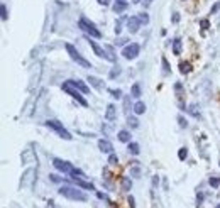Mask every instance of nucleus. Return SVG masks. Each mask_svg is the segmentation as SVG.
I'll use <instances>...</instances> for the list:
<instances>
[{
    "label": "nucleus",
    "mask_w": 220,
    "mask_h": 208,
    "mask_svg": "<svg viewBox=\"0 0 220 208\" xmlns=\"http://www.w3.org/2000/svg\"><path fill=\"white\" fill-rule=\"evenodd\" d=\"M139 2H142V0H134V3H139Z\"/></svg>",
    "instance_id": "nucleus-46"
},
{
    "label": "nucleus",
    "mask_w": 220,
    "mask_h": 208,
    "mask_svg": "<svg viewBox=\"0 0 220 208\" xmlns=\"http://www.w3.org/2000/svg\"><path fill=\"white\" fill-rule=\"evenodd\" d=\"M178 122H179V127H183V129L188 127V122L183 119V115H179V117H178Z\"/></svg>",
    "instance_id": "nucleus-33"
},
{
    "label": "nucleus",
    "mask_w": 220,
    "mask_h": 208,
    "mask_svg": "<svg viewBox=\"0 0 220 208\" xmlns=\"http://www.w3.org/2000/svg\"><path fill=\"white\" fill-rule=\"evenodd\" d=\"M120 188H122V191H131L132 181H131L129 178H122V179H120Z\"/></svg>",
    "instance_id": "nucleus-16"
},
{
    "label": "nucleus",
    "mask_w": 220,
    "mask_h": 208,
    "mask_svg": "<svg viewBox=\"0 0 220 208\" xmlns=\"http://www.w3.org/2000/svg\"><path fill=\"white\" fill-rule=\"evenodd\" d=\"M66 51H68V54L71 56V59L73 61H76L78 64H80V66H83V68H92V64H90V61H86L85 58H83V56L80 54V53L76 51V49H75V46H71V44H66Z\"/></svg>",
    "instance_id": "nucleus-4"
},
{
    "label": "nucleus",
    "mask_w": 220,
    "mask_h": 208,
    "mask_svg": "<svg viewBox=\"0 0 220 208\" xmlns=\"http://www.w3.org/2000/svg\"><path fill=\"white\" fill-rule=\"evenodd\" d=\"M139 51H140V48H139V44H129V46H125L124 49H122V56H124L125 59H136L139 56Z\"/></svg>",
    "instance_id": "nucleus-6"
},
{
    "label": "nucleus",
    "mask_w": 220,
    "mask_h": 208,
    "mask_svg": "<svg viewBox=\"0 0 220 208\" xmlns=\"http://www.w3.org/2000/svg\"><path fill=\"white\" fill-rule=\"evenodd\" d=\"M208 183H210L212 188H218L220 186V178L218 176H212L210 179H208Z\"/></svg>",
    "instance_id": "nucleus-24"
},
{
    "label": "nucleus",
    "mask_w": 220,
    "mask_h": 208,
    "mask_svg": "<svg viewBox=\"0 0 220 208\" xmlns=\"http://www.w3.org/2000/svg\"><path fill=\"white\" fill-rule=\"evenodd\" d=\"M127 151L131 154H134V156H137L139 154V151H140V147H139V144L137 142H129V147H127Z\"/></svg>",
    "instance_id": "nucleus-19"
},
{
    "label": "nucleus",
    "mask_w": 220,
    "mask_h": 208,
    "mask_svg": "<svg viewBox=\"0 0 220 208\" xmlns=\"http://www.w3.org/2000/svg\"><path fill=\"white\" fill-rule=\"evenodd\" d=\"M49 179H51V181H54V183H58V181H61L59 178L56 176V174H49Z\"/></svg>",
    "instance_id": "nucleus-38"
},
{
    "label": "nucleus",
    "mask_w": 220,
    "mask_h": 208,
    "mask_svg": "<svg viewBox=\"0 0 220 208\" xmlns=\"http://www.w3.org/2000/svg\"><path fill=\"white\" fill-rule=\"evenodd\" d=\"M140 27V20L137 19V17H131V19H127V29L131 34H136V32L139 31Z\"/></svg>",
    "instance_id": "nucleus-8"
},
{
    "label": "nucleus",
    "mask_w": 220,
    "mask_h": 208,
    "mask_svg": "<svg viewBox=\"0 0 220 208\" xmlns=\"http://www.w3.org/2000/svg\"><path fill=\"white\" fill-rule=\"evenodd\" d=\"M129 107H131V96H124V108H125V113H129Z\"/></svg>",
    "instance_id": "nucleus-30"
},
{
    "label": "nucleus",
    "mask_w": 220,
    "mask_h": 208,
    "mask_svg": "<svg viewBox=\"0 0 220 208\" xmlns=\"http://www.w3.org/2000/svg\"><path fill=\"white\" fill-rule=\"evenodd\" d=\"M86 81H88V83L92 85L93 88H97V90H102V88H103V81L98 80V78H95V76H90V74H88Z\"/></svg>",
    "instance_id": "nucleus-13"
},
{
    "label": "nucleus",
    "mask_w": 220,
    "mask_h": 208,
    "mask_svg": "<svg viewBox=\"0 0 220 208\" xmlns=\"http://www.w3.org/2000/svg\"><path fill=\"white\" fill-rule=\"evenodd\" d=\"M117 2H125V0H117Z\"/></svg>",
    "instance_id": "nucleus-47"
},
{
    "label": "nucleus",
    "mask_w": 220,
    "mask_h": 208,
    "mask_svg": "<svg viewBox=\"0 0 220 208\" xmlns=\"http://www.w3.org/2000/svg\"><path fill=\"white\" fill-rule=\"evenodd\" d=\"M137 19L140 20V24H144V26H146V24H149V15H147V12H140L139 15H137Z\"/></svg>",
    "instance_id": "nucleus-22"
},
{
    "label": "nucleus",
    "mask_w": 220,
    "mask_h": 208,
    "mask_svg": "<svg viewBox=\"0 0 220 208\" xmlns=\"http://www.w3.org/2000/svg\"><path fill=\"white\" fill-rule=\"evenodd\" d=\"M157 183H159V176H154V178H153V185L157 186Z\"/></svg>",
    "instance_id": "nucleus-43"
},
{
    "label": "nucleus",
    "mask_w": 220,
    "mask_h": 208,
    "mask_svg": "<svg viewBox=\"0 0 220 208\" xmlns=\"http://www.w3.org/2000/svg\"><path fill=\"white\" fill-rule=\"evenodd\" d=\"M131 176H134V178H140V168H139V166L131 168Z\"/></svg>",
    "instance_id": "nucleus-28"
},
{
    "label": "nucleus",
    "mask_w": 220,
    "mask_h": 208,
    "mask_svg": "<svg viewBox=\"0 0 220 208\" xmlns=\"http://www.w3.org/2000/svg\"><path fill=\"white\" fill-rule=\"evenodd\" d=\"M78 27H80L86 36H90V37H97V39L102 37V32L97 29V26L93 22H90L88 19H85V17H81V19L78 20Z\"/></svg>",
    "instance_id": "nucleus-2"
},
{
    "label": "nucleus",
    "mask_w": 220,
    "mask_h": 208,
    "mask_svg": "<svg viewBox=\"0 0 220 208\" xmlns=\"http://www.w3.org/2000/svg\"><path fill=\"white\" fill-rule=\"evenodd\" d=\"M218 10H220V2H215L214 5H212V9H210V14L214 15V14H217Z\"/></svg>",
    "instance_id": "nucleus-31"
},
{
    "label": "nucleus",
    "mask_w": 220,
    "mask_h": 208,
    "mask_svg": "<svg viewBox=\"0 0 220 208\" xmlns=\"http://www.w3.org/2000/svg\"><path fill=\"white\" fill-rule=\"evenodd\" d=\"M161 63H163V70H164V74H169V71H171V68H169V64H168V59H166V58H161Z\"/></svg>",
    "instance_id": "nucleus-27"
},
{
    "label": "nucleus",
    "mask_w": 220,
    "mask_h": 208,
    "mask_svg": "<svg viewBox=\"0 0 220 208\" xmlns=\"http://www.w3.org/2000/svg\"><path fill=\"white\" fill-rule=\"evenodd\" d=\"M178 157H179V161H185L186 157H188V149L186 147H181L178 151Z\"/></svg>",
    "instance_id": "nucleus-26"
},
{
    "label": "nucleus",
    "mask_w": 220,
    "mask_h": 208,
    "mask_svg": "<svg viewBox=\"0 0 220 208\" xmlns=\"http://www.w3.org/2000/svg\"><path fill=\"white\" fill-rule=\"evenodd\" d=\"M129 205H131V208H136V205H134V198H132V196H129Z\"/></svg>",
    "instance_id": "nucleus-41"
},
{
    "label": "nucleus",
    "mask_w": 220,
    "mask_h": 208,
    "mask_svg": "<svg viewBox=\"0 0 220 208\" xmlns=\"http://www.w3.org/2000/svg\"><path fill=\"white\" fill-rule=\"evenodd\" d=\"M98 3H100V5H103V3H105V0H98Z\"/></svg>",
    "instance_id": "nucleus-45"
},
{
    "label": "nucleus",
    "mask_w": 220,
    "mask_h": 208,
    "mask_svg": "<svg viewBox=\"0 0 220 208\" xmlns=\"http://www.w3.org/2000/svg\"><path fill=\"white\" fill-rule=\"evenodd\" d=\"M53 166L56 168L58 171H61V173H64V174H71L73 173V169L75 168L71 166L70 163H68V161H63V159H53Z\"/></svg>",
    "instance_id": "nucleus-7"
},
{
    "label": "nucleus",
    "mask_w": 220,
    "mask_h": 208,
    "mask_svg": "<svg viewBox=\"0 0 220 208\" xmlns=\"http://www.w3.org/2000/svg\"><path fill=\"white\" fill-rule=\"evenodd\" d=\"M175 90H176V93H178V96H181V93H183V87H181V83H176V85H175Z\"/></svg>",
    "instance_id": "nucleus-36"
},
{
    "label": "nucleus",
    "mask_w": 220,
    "mask_h": 208,
    "mask_svg": "<svg viewBox=\"0 0 220 208\" xmlns=\"http://www.w3.org/2000/svg\"><path fill=\"white\" fill-rule=\"evenodd\" d=\"M173 54L175 56L181 54V41H179V39H175V41H173Z\"/></svg>",
    "instance_id": "nucleus-18"
},
{
    "label": "nucleus",
    "mask_w": 220,
    "mask_h": 208,
    "mask_svg": "<svg viewBox=\"0 0 220 208\" xmlns=\"http://www.w3.org/2000/svg\"><path fill=\"white\" fill-rule=\"evenodd\" d=\"M201 202H203V195L200 193V195L196 196V205H201Z\"/></svg>",
    "instance_id": "nucleus-39"
},
{
    "label": "nucleus",
    "mask_w": 220,
    "mask_h": 208,
    "mask_svg": "<svg viewBox=\"0 0 220 208\" xmlns=\"http://www.w3.org/2000/svg\"><path fill=\"white\" fill-rule=\"evenodd\" d=\"M117 163H119V157L115 156V154H110V157H109V164H112V166H115Z\"/></svg>",
    "instance_id": "nucleus-32"
},
{
    "label": "nucleus",
    "mask_w": 220,
    "mask_h": 208,
    "mask_svg": "<svg viewBox=\"0 0 220 208\" xmlns=\"http://www.w3.org/2000/svg\"><path fill=\"white\" fill-rule=\"evenodd\" d=\"M200 26L203 27V29H208V20H201V22H200Z\"/></svg>",
    "instance_id": "nucleus-40"
},
{
    "label": "nucleus",
    "mask_w": 220,
    "mask_h": 208,
    "mask_svg": "<svg viewBox=\"0 0 220 208\" xmlns=\"http://www.w3.org/2000/svg\"><path fill=\"white\" fill-rule=\"evenodd\" d=\"M217 208H220V205H218V206H217Z\"/></svg>",
    "instance_id": "nucleus-48"
},
{
    "label": "nucleus",
    "mask_w": 220,
    "mask_h": 208,
    "mask_svg": "<svg viewBox=\"0 0 220 208\" xmlns=\"http://www.w3.org/2000/svg\"><path fill=\"white\" fill-rule=\"evenodd\" d=\"M173 22H175V24H178V22H179V14H178V12L173 14Z\"/></svg>",
    "instance_id": "nucleus-37"
},
{
    "label": "nucleus",
    "mask_w": 220,
    "mask_h": 208,
    "mask_svg": "<svg viewBox=\"0 0 220 208\" xmlns=\"http://www.w3.org/2000/svg\"><path fill=\"white\" fill-rule=\"evenodd\" d=\"M125 42H127V39H119L115 44H117V46H122V44H125Z\"/></svg>",
    "instance_id": "nucleus-42"
},
{
    "label": "nucleus",
    "mask_w": 220,
    "mask_h": 208,
    "mask_svg": "<svg viewBox=\"0 0 220 208\" xmlns=\"http://www.w3.org/2000/svg\"><path fill=\"white\" fill-rule=\"evenodd\" d=\"M110 95L114 96V98H120V96H122V91H120V90H110Z\"/></svg>",
    "instance_id": "nucleus-34"
},
{
    "label": "nucleus",
    "mask_w": 220,
    "mask_h": 208,
    "mask_svg": "<svg viewBox=\"0 0 220 208\" xmlns=\"http://www.w3.org/2000/svg\"><path fill=\"white\" fill-rule=\"evenodd\" d=\"M0 12H2V20H7V19H9V14H7L5 3H2V5H0Z\"/></svg>",
    "instance_id": "nucleus-29"
},
{
    "label": "nucleus",
    "mask_w": 220,
    "mask_h": 208,
    "mask_svg": "<svg viewBox=\"0 0 220 208\" xmlns=\"http://www.w3.org/2000/svg\"><path fill=\"white\" fill-rule=\"evenodd\" d=\"M151 2H153V0H142V3H144L146 7H147V5H151Z\"/></svg>",
    "instance_id": "nucleus-44"
},
{
    "label": "nucleus",
    "mask_w": 220,
    "mask_h": 208,
    "mask_svg": "<svg viewBox=\"0 0 220 208\" xmlns=\"http://www.w3.org/2000/svg\"><path fill=\"white\" fill-rule=\"evenodd\" d=\"M46 127L54 129L58 134H59V137H61V139H64V141H71V139H73V137H71L70 132H68L66 129L63 127V124H59L58 120H48V122H46Z\"/></svg>",
    "instance_id": "nucleus-5"
},
{
    "label": "nucleus",
    "mask_w": 220,
    "mask_h": 208,
    "mask_svg": "<svg viewBox=\"0 0 220 208\" xmlns=\"http://www.w3.org/2000/svg\"><path fill=\"white\" fill-rule=\"evenodd\" d=\"M127 124H129V127H132V129H137L139 127V122L136 117H127Z\"/></svg>",
    "instance_id": "nucleus-25"
},
{
    "label": "nucleus",
    "mask_w": 220,
    "mask_h": 208,
    "mask_svg": "<svg viewBox=\"0 0 220 208\" xmlns=\"http://www.w3.org/2000/svg\"><path fill=\"white\" fill-rule=\"evenodd\" d=\"M98 149L102 151V152H105V154L114 152V146H112V142L107 141V139H100L98 141Z\"/></svg>",
    "instance_id": "nucleus-9"
},
{
    "label": "nucleus",
    "mask_w": 220,
    "mask_h": 208,
    "mask_svg": "<svg viewBox=\"0 0 220 208\" xmlns=\"http://www.w3.org/2000/svg\"><path fill=\"white\" fill-rule=\"evenodd\" d=\"M105 119L107 120H110V122H114V120H117V108H115V105H110L107 107V112H105Z\"/></svg>",
    "instance_id": "nucleus-11"
},
{
    "label": "nucleus",
    "mask_w": 220,
    "mask_h": 208,
    "mask_svg": "<svg viewBox=\"0 0 220 208\" xmlns=\"http://www.w3.org/2000/svg\"><path fill=\"white\" fill-rule=\"evenodd\" d=\"M132 110H134L136 115H142V113L146 112V103L144 102H136V105L132 107Z\"/></svg>",
    "instance_id": "nucleus-14"
},
{
    "label": "nucleus",
    "mask_w": 220,
    "mask_h": 208,
    "mask_svg": "<svg viewBox=\"0 0 220 208\" xmlns=\"http://www.w3.org/2000/svg\"><path fill=\"white\" fill-rule=\"evenodd\" d=\"M59 195L68 198V200H75V202H86V200H88V196H86L85 193L80 191L78 188H73V186H61Z\"/></svg>",
    "instance_id": "nucleus-1"
},
{
    "label": "nucleus",
    "mask_w": 220,
    "mask_h": 208,
    "mask_svg": "<svg viewBox=\"0 0 220 208\" xmlns=\"http://www.w3.org/2000/svg\"><path fill=\"white\" fill-rule=\"evenodd\" d=\"M179 71H181L183 74L190 73V71H192V64L190 63H179Z\"/></svg>",
    "instance_id": "nucleus-21"
},
{
    "label": "nucleus",
    "mask_w": 220,
    "mask_h": 208,
    "mask_svg": "<svg viewBox=\"0 0 220 208\" xmlns=\"http://www.w3.org/2000/svg\"><path fill=\"white\" fill-rule=\"evenodd\" d=\"M70 83L73 85L75 88H78V90H80L81 93H88V91H90V88L85 85V81H83V80H70Z\"/></svg>",
    "instance_id": "nucleus-12"
},
{
    "label": "nucleus",
    "mask_w": 220,
    "mask_h": 208,
    "mask_svg": "<svg viewBox=\"0 0 220 208\" xmlns=\"http://www.w3.org/2000/svg\"><path fill=\"white\" fill-rule=\"evenodd\" d=\"M61 88H63V91H66L70 96H73V98L76 100V102L80 103L81 107H88V102H86V100L81 96V91H80L78 88H75L73 85L70 83V80H68V81H64V83L61 85Z\"/></svg>",
    "instance_id": "nucleus-3"
},
{
    "label": "nucleus",
    "mask_w": 220,
    "mask_h": 208,
    "mask_svg": "<svg viewBox=\"0 0 220 208\" xmlns=\"http://www.w3.org/2000/svg\"><path fill=\"white\" fill-rule=\"evenodd\" d=\"M190 113H192L193 117H200V113L196 112V105H192V107H190Z\"/></svg>",
    "instance_id": "nucleus-35"
},
{
    "label": "nucleus",
    "mask_w": 220,
    "mask_h": 208,
    "mask_svg": "<svg viewBox=\"0 0 220 208\" xmlns=\"http://www.w3.org/2000/svg\"><path fill=\"white\" fill-rule=\"evenodd\" d=\"M127 7H129V3H127V2H115L112 9H114V12H115V14H120V12H124V10L127 9Z\"/></svg>",
    "instance_id": "nucleus-15"
},
{
    "label": "nucleus",
    "mask_w": 220,
    "mask_h": 208,
    "mask_svg": "<svg viewBox=\"0 0 220 208\" xmlns=\"http://www.w3.org/2000/svg\"><path fill=\"white\" fill-rule=\"evenodd\" d=\"M117 137H119V141H120V142H131V132L120 130V132L117 134Z\"/></svg>",
    "instance_id": "nucleus-17"
},
{
    "label": "nucleus",
    "mask_w": 220,
    "mask_h": 208,
    "mask_svg": "<svg viewBox=\"0 0 220 208\" xmlns=\"http://www.w3.org/2000/svg\"><path fill=\"white\" fill-rule=\"evenodd\" d=\"M131 96H134V98H139L140 96V85L139 83H134L131 88Z\"/></svg>",
    "instance_id": "nucleus-20"
},
{
    "label": "nucleus",
    "mask_w": 220,
    "mask_h": 208,
    "mask_svg": "<svg viewBox=\"0 0 220 208\" xmlns=\"http://www.w3.org/2000/svg\"><path fill=\"white\" fill-rule=\"evenodd\" d=\"M119 74H120V68H119V64H117L115 68H112V71L109 73V76H110V80H115Z\"/></svg>",
    "instance_id": "nucleus-23"
},
{
    "label": "nucleus",
    "mask_w": 220,
    "mask_h": 208,
    "mask_svg": "<svg viewBox=\"0 0 220 208\" xmlns=\"http://www.w3.org/2000/svg\"><path fill=\"white\" fill-rule=\"evenodd\" d=\"M73 183L76 186H80V188H83V189H92V191H95V186H93L92 183H88V181H83L81 178H73Z\"/></svg>",
    "instance_id": "nucleus-10"
}]
</instances>
